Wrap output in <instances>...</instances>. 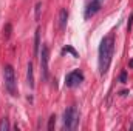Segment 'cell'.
I'll return each instance as SVG.
<instances>
[{"instance_id":"13","label":"cell","mask_w":133,"mask_h":131,"mask_svg":"<svg viewBox=\"0 0 133 131\" xmlns=\"http://www.w3.org/2000/svg\"><path fill=\"white\" fill-rule=\"evenodd\" d=\"M40 9H42V3L37 2V3H36V20L40 19Z\"/></svg>"},{"instance_id":"6","label":"cell","mask_w":133,"mask_h":131,"mask_svg":"<svg viewBox=\"0 0 133 131\" xmlns=\"http://www.w3.org/2000/svg\"><path fill=\"white\" fill-rule=\"evenodd\" d=\"M99 9H101V2H98V0H91V3H88V6H87V9H85V19L93 17Z\"/></svg>"},{"instance_id":"9","label":"cell","mask_w":133,"mask_h":131,"mask_svg":"<svg viewBox=\"0 0 133 131\" xmlns=\"http://www.w3.org/2000/svg\"><path fill=\"white\" fill-rule=\"evenodd\" d=\"M26 79H28V85L30 88H34V72H33V63H28V72H26Z\"/></svg>"},{"instance_id":"3","label":"cell","mask_w":133,"mask_h":131,"mask_svg":"<svg viewBox=\"0 0 133 131\" xmlns=\"http://www.w3.org/2000/svg\"><path fill=\"white\" fill-rule=\"evenodd\" d=\"M77 122H79V111L76 110V106H68L64 113V123L66 130H76Z\"/></svg>"},{"instance_id":"1","label":"cell","mask_w":133,"mask_h":131,"mask_svg":"<svg viewBox=\"0 0 133 131\" xmlns=\"http://www.w3.org/2000/svg\"><path fill=\"white\" fill-rule=\"evenodd\" d=\"M113 51H115V37L110 34L107 37L102 39L99 45V72L104 76L111 63V57H113Z\"/></svg>"},{"instance_id":"12","label":"cell","mask_w":133,"mask_h":131,"mask_svg":"<svg viewBox=\"0 0 133 131\" xmlns=\"http://www.w3.org/2000/svg\"><path fill=\"white\" fill-rule=\"evenodd\" d=\"M54 125H56V116L53 114V116L50 117V122H48V130H50V131H53Z\"/></svg>"},{"instance_id":"7","label":"cell","mask_w":133,"mask_h":131,"mask_svg":"<svg viewBox=\"0 0 133 131\" xmlns=\"http://www.w3.org/2000/svg\"><path fill=\"white\" fill-rule=\"evenodd\" d=\"M39 51H40V30L37 28L34 34V57L39 56Z\"/></svg>"},{"instance_id":"11","label":"cell","mask_w":133,"mask_h":131,"mask_svg":"<svg viewBox=\"0 0 133 131\" xmlns=\"http://www.w3.org/2000/svg\"><path fill=\"white\" fill-rule=\"evenodd\" d=\"M9 130V122H8V119H2L0 120V131H8Z\"/></svg>"},{"instance_id":"4","label":"cell","mask_w":133,"mask_h":131,"mask_svg":"<svg viewBox=\"0 0 133 131\" xmlns=\"http://www.w3.org/2000/svg\"><path fill=\"white\" fill-rule=\"evenodd\" d=\"M48 59H50V49L46 45H43L40 53V72L43 80H48Z\"/></svg>"},{"instance_id":"15","label":"cell","mask_w":133,"mask_h":131,"mask_svg":"<svg viewBox=\"0 0 133 131\" xmlns=\"http://www.w3.org/2000/svg\"><path fill=\"white\" fill-rule=\"evenodd\" d=\"M129 66H130V68H133V60H130V63H129Z\"/></svg>"},{"instance_id":"5","label":"cell","mask_w":133,"mask_h":131,"mask_svg":"<svg viewBox=\"0 0 133 131\" xmlns=\"http://www.w3.org/2000/svg\"><path fill=\"white\" fill-rule=\"evenodd\" d=\"M82 82H84V74H82L79 69L68 72V74H66V77H65V85H66V86H70V88L79 86Z\"/></svg>"},{"instance_id":"10","label":"cell","mask_w":133,"mask_h":131,"mask_svg":"<svg viewBox=\"0 0 133 131\" xmlns=\"http://www.w3.org/2000/svg\"><path fill=\"white\" fill-rule=\"evenodd\" d=\"M62 53H64V54H65V53H70V54H71L74 59H77V57H79V54L76 53V49H74V48H71V46H68V45H66L65 48L62 49Z\"/></svg>"},{"instance_id":"14","label":"cell","mask_w":133,"mask_h":131,"mask_svg":"<svg viewBox=\"0 0 133 131\" xmlns=\"http://www.w3.org/2000/svg\"><path fill=\"white\" fill-rule=\"evenodd\" d=\"M119 80H121V83H125V82H127V72H125V71H122V72H121Z\"/></svg>"},{"instance_id":"2","label":"cell","mask_w":133,"mask_h":131,"mask_svg":"<svg viewBox=\"0 0 133 131\" xmlns=\"http://www.w3.org/2000/svg\"><path fill=\"white\" fill-rule=\"evenodd\" d=\"M3 80H5V88L11 96H17V82H16V74L14 68L11 65H6L3 68Z\"/></svg>"},{"instance_id":"8","label":"cell","mask_w":133,"mask_h":131,"mask_svg":"<svg viewBox=\"0 0 133 131\" xmlns=\"http://www.w3.org/2000/svg\"><path fill=\"white\" fill-rule=\"evenodd\" d=\"M66 22H68V12H66V9H61V12H59V26H61V30L66 28Z\"/></svg>"},{"instance_id":"16","label":"cell","mask_w":133,"mask_h":131,"mask_svg":"<svg viewBox=\"0 0 133 131\" xmlns=\"http://www.w3.org/2000/svg\"><path fill=\"white\" fill-rule=\"evenodd\" d=\"M98 2H101V3H102V0H98Z\"/></svg>"}]
</instances>
